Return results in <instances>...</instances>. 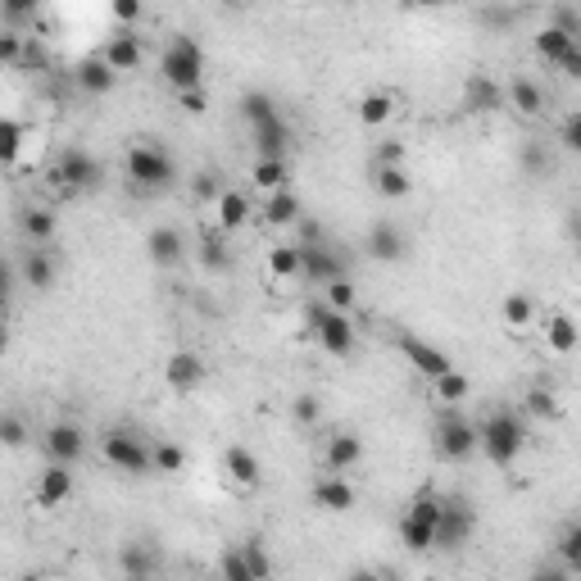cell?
<instances>
[{"mask_svg": "<svg viewBox=\"0 0 581 581\" xmlns=\"http://www.w3.org/2000/svg\"><path fill=\"white\" fill-rule=\"evenodd\" d=\"M100 450H105V459L114 463L119 473H128V477L155 473V450H150V445L141 441V436L123 432V427H114V432L100 436Z\"/></svg>", "mask_w": 581, "mask_h": 581, "instance_id": "cell-6", "label": "cell"}, {"mask_svg": "<svg viewBox=\"0 0 581 581\" xmlns=\"http://www.w3.org/2000/svg\"><path fill=\"white\" fill-rule=\"evenodd\" d=\"M432 395H436L441 404H459V400H468V395H473V382L450 368V373H441V377L432 382Z\"/></svg>", "mask_w": 581, "mask_h": 581, "instance_id": "cell-37", "label": "cell"}, {"mask_svg": "<svg viewBox=\"0 0 581 581\" xmlns=\"http://www.w3.org/2000/svg\"><path fill=\"white\" fill-rule=\"evenodd\" d=\"M19 150H23V123L19 119H5V123H0V159H5V164H14V159H19Z\"/></svg>", "mask_w": 581, "mask_h": 581, "instance_id": "cell-44", "label": "cell"}, {"mask_svg": "<svg viewBox=\"0 0 581 581\" xmlns=\"http://www.w3.org/2000/svg\"><path fill=\"white\" fill-rule=\"evenodd\" d=\"M477 23H482L486 32H509L513 23H518V10H513L509 0H491V5L477 10Z\"/></svg>", "mask_w": 581, "mask_h": 581, "instance_id": "cell-38", "label": "cell"}, {"mask_svg": "<svg viewBox=\"0 0 581 581\" xmlns=\"http://www.w3.org/2000/svg\"><path fill=\"white\" fill-rule=\"evenodd\" d=\"M409 10H436V5H445V0H404Z\"/></svg>", "mask_w": 581, "mask_h": 581, "instance_id": "cell-60", "label": "cell"}, {"mask_svg": "<svg viewBox=\"0 0 581 581\" xmlns=\"http://www.w3.org/2000/svg\"><path fill=\"white\" fill-rule=\"evenodd\" d=\"M69 495H73V463L50 459V468L37 477V504L41 509H60Z\"/></svg>", "mask_w": 581, "mask_h": 581, "instance_id": "cell-15", "label": "cell"}, {"mask_svg": "<svg viewBox=\"0 0 581 581\" xmlns=\"http://www.w3.org/2000/svg\"><path fill=\"white\" fill-rule=\"evenodd\" d=\"M50 178L60 182V191H69V196H82V191H96L100 182H105V173H100L96 155H87L82 146H69L60 155V164H55V173Z\"/></svg>", "mask_w": 581, "mask_h": 581, "instance_id": "cell-7", "label": "cell"}, {"mask_svg": "<svg viewBox=\"0 0 581 581\" xmlns=\"http://www.w3.org/2000/svg\"><path fill=\"white\" fill-rule=\"evenodd\" d=\"M223 178H218V173H214V168H200V173H196V200H205V205H214V200L218 196H223Z\"/></svg>", "mask_w": 581, "mask_h": 581, "instance_id": "cell-51", "label": "cell"}, {"mask_svg": "<svg viewBox=\"0 0 581 581\" xmlns=\"http://www.w3.org/2000/svg\"><path fill=\"white\" fill-rule=\"evenodd\" d=\"M250 182H255L259 191H282V187H291V164H286V159L255 155V164H250Z\"/></svg>", "mask_w": 581, "mask_h": 581, "instance_id": "cell-27", "label": "cell"}, {"mask_svg": "<svg viewBox=\"0 0 581 581\" xmlns=\"http://www.w3.org/2000/svg\"><path fill=\"white\" fill-rule=\"evenodd\" d=\"M400 545H404L409 554L436 550V522L418 518V513H404V518H400Z\"/></svg>", "mask_w": 581, "mask_h": 581, "instance_id": "cell-24", "label": "cell"}, {"mask_svg": "<svg viewBox=\"0 0 581 581\" xmlns=\"http://www.w3.org/2000/svg\"><path fill=\"white\" fill-rule=\"evenodd\" d=\"M141 10H146V0H109V14H114L123 28H132V23L141 19Z\"/></svg>", "mask_w": 581, "mask_h": 581, "instance_id": "cell-53", "label": "cell"}, {"mask_svg": "<svg viewBox=\"0 0 581 581\" xmlns=\"http://www.w3.org/2000/svg\"><path fill=\"white\" fill-rule=\"evenodd\" d=\"M554 550H559V559H563V572H581V522H572Z\"/></svg>", "mask_w": 581, "mask_h": 581, "instance_id": "cell-42", "label": "cell"}, {"mask_svg": "<svg viewBox=\"0 0 581 581\" xmlns=\"http://www.w3.org/2000/svg\"><path fill=\"white\" fill-rule=\"evenodd\" d=\"M0 10H5V23H10V28L19 32L23 23H37L41 0H0Z\"/></svg>", "mask_w": 581, "mask_h": 581, "instance_id": "cell-43", "label": "cell"}, {"mask_svg": "<svg viewBox=\"0 0 581 581\" xmlns=\"http://www.w3.org/2000/svg\"><path fill=\"white\" fill-rule=\"evenodd\" d=\"M300 255H305V277L318 286L336 282V277H345V259L336 255L332 241H314V246H300Z\"/></svg>", "mask_w": 581, "mask_h": 581, "instance_id": "cell-12", "label": "cell"}, {"mask_svg": "<svg viewBox=\"0 0 581 581\" xmlns=\"http://www.w3.org/2000/svg\"><path fill=\"white\" fill-rule=\"evenodd\" d=\"M218 572H223L227 581H255L250 577V563H246V550H227L223 559H218Z\"/></svg>", "mask_w": 581, "mask_h": 581, "instance_id": "cell-49", "label": "cell"}, {"mask_svg": "<svg viewBox=\"0 0 581 581\" xmlns=\"http://www.w3.org/2000/svg\"><path fill=\"white\" fill-rule=\"evenodd\" d=\"M532 46H536V55H541L545 64H559L563 55H568L572 46H577V37H568V32H563V28H554V23H550V28H545V32H536V41H532Z\"/></svg>", "mask_w": 581, "mask_h": 581, "instance_id": "cell-32", "label": "cell"}, {"mask_svg": "<svg viewBox=\"0 0 581 581\" xmlns=\"http://www.w3.org/2000/svg\"><path fill=\"white\" fill-rule=\"evenodd\" d=\"M200 268L205 273H227L232 268V250H227V241L218 232H205V241H200Z\"/></svg>", "mask_w": 581, "mask_h": 581, "instance_id": "cell-35", "label": "cell"}, {"mask_svg": "<svg viewBox=\"0 0 581 581\" xmlns=\"http://www.w3.org/2000/svg\"><path fill=\"white\" fill-rule=\"evenodd\" d=\"M305 323L314 327L318 345H323L327 355H336V359L355 355L359 332H355V323L345 318V309H332V305H327V300H318V305H309V309H305Z\"/></svg>", "mask_w": 581, "mask_h": 581, "instance_id": "cell-3", "label": "cell"}, {"mask_svg": "<svg viewBox=\"0 0 581 581\" xmlns=\"http://www.w3.org/2000/svg\"><path fill=\"white\" fill-rule=\"evenodd\" d=\"M241 119H246V128H259V123L282 119V109H277V100L268 91H246L241 96Z\"/></svg>", "mask_w": 581, "mask_h": 581, "instance_id": "cell-31", "label": "cell"}, {"mask_svg": "<svg viewBox=\"0 0 581 581\" xmlns=\"http://www.w3.org/2000/svg\"><path fill=\"white\" fill-rule=\"evenodd\" d=\"M554 28H563L568 37L581 41V10H572V5H559V10H554Z\"/></svg>", "mask_w": 581, "mask_h": 581, "instance_id": "cell-55", "label": "cell"}, {"mask_svg": "<svg viewBox=\"0 0 581 581\" xmlns=\"http://www.w3.org/2000/svg\"><path fill=\"white\" fill-rule=\"evenodd\" d=\"M182 463H187V450L173 441H159L155 445V473H182Z\"/></svg>", "mask_w": 581, "mask_h": 581, "instance_id": "cell-46", "label": "cell"}, {"mask_svg": "<svg viewBox=\"0 0 581 581\" xmlns=\"http://www.w3.org/2000/svg\"><path fill=\"white\" fill-rule=\"evenodd\" d=\"M500 314H504V323H509V327H527V323H532V318H536V305H532V296H522V291H513V296H504Z\"/></svg>", "mask_w": 581, "mask_h": 581, "instance_id": "cell-40", "label": "cell"}, {"mask_svg": "<svg viewBox=\"0 0 581 581\" xmlns=\"http://www.w3.org/2000/svg\"><path fill=\"white\" fill-rule=\"evenodd\" d=\"M159 73H164V82L173 91H191L205 82V55H200L196 37H187V32H178V37L164 46V55H159Z\"/></svg>", "mask_w": 581, "mask_h": 581, "instance_id": "cell-2", "label": "cell"}, {"mask_svg": "<svg viewBox=\"0 0 581 581\" xmlns=\"http://www.w3.org/2000/svg\"><path fill=\"white\" fill-rule=\"evenodd\" d=\"M473 527H477V513L468 509V504L445 500V513H441V522H436V550H459V545L473 536Z\"/></svg>", "mask_w": 581, "mask_h": 581, "instance_id": "cell-9", "label": "cell"}, {"mask_svg": "<svg viewBox=\"0 0 581 581\" xmlns=\"http://www.w3.org/2000/svg\"><path fill=\"white\" fill-rule=\"evenodd\" d=\"M205 359L196 355V350H178V355H168V364H164V382H168V391H178V395H191V391H200L205 386Z\"/></svg>", "mask_w": 581, "mask_h": 581, "instance_id": "cell-10", "label": "cell"}, {"mask_svg": "<svg viewBox=\"0 0 581 581\" xmlns=\"http://www.w3.org/2000/svg\"><path fill=\"white\" fill-rule=\"evenodd\" d=\"M264 218L273 227H296L300 223V196L291 187L282 191H268V205H264Z\"/></svg>", "mask_w": 581, "mask_h": 581, "instance_id": "cell-28", "label": "cell"}, {"mask_svg": "<svg viewBox=\"0 0 581 581\" xmlns=\"http://www.w3.org/2000/svg\"><path fill=\"white\" fill-rule=\"evenodd\" d=\"M522 445H527V423H522V414L495 409V414L482 423V454L495 463V468H509V463L522 454Z\"/></svg>", "mask_w": 581, "mask_h": 581, "instance_id": "cell-1", "label": "cell"}, {"mask_svg": "<svg viewBox=\"0 0 581 581\" xmlns=\"http://www.w3.org/2000/svg\"><path fill=\"white\" fill-rule=\"evenodd\" d=\"M545 345H550L554 355H572L581 345V327L572 323V318H563V314H554L550 323H545Z\"/></svg>", "mask_w": 581, "mask_h": 581, "instance_id": "cell-30", "label": "cell"}, {"mask_svg": "<svg viewBox=\"0 0 581 581\" xmlns=\"http://www.w3.org/2000/svg\"><path fill=\"white\" fill-rule=\"evenodd\" d=\"M241 550H246V563H250V577H255V581L273 577V559H268V554H264V541H259V536H250V541H246V545H241Z\"/></svg>", "mask_w": 581, "mask_h": 581, "instance_id": "cell-45", "label": "cell"}, {"mask_svg": "<svg viewBox=\"0 0 581 581\" xmlns=\"http://www.w3.org/2000/svg\"><path fill=\"white\" fill-rule=\"evenodd\" d=\"M527 414H532V418H554V414H559L550 386H532V391H527Z\"/></svg>", "mask_w": 581, "mask_h": 581, "instance_id": "cell-47", "label": "cell"}, {"mask_svg": "<svg viewBox=\"0 0 581 581\" xmlns=\"http://www.w3.org/2000/svg\"><path fill=\"white\" fill-rule=\"evenodd\" d=\"M518 159H522V173H532V178L550 173V150H545V141H522Z\"/></svg>", "mask_w": 581, "mask_h": 581, "instance_id": "cell-41", "label": "cell"}, {"mask_svg": "<svg viewBox=\"0 0 581 581\" xmlns=\"http://www.w3.org/2000/svg\"><path fill=\"white\" fill-rule=\"evenodd\" d=\"M291 418H296L300 427H314L318 418H323V404H318V395H296V400H291Z\"/></svg>", "mask_w": 581, "mask_h": 581, "instance_id": "cell-50", "label": "cell"}, {"mask_svg": "<svg viewBox=\"0 0 581 581\" xmlns=\"http://www.w3.org/2000/svg\"><path fill=\"white\" fill-rule=\"evenodd\" d=\"M323 296L332 309H355V282H350V277H336V282L323 286Z\"/></svg>", "mask_w": 581, "mask_h": 581, "instance_id": "cell-48", "label": "cell"}, {"mask_svg": "<svg viewBox=\"0 0 581 581\" xmlns=\"http://www.w3.org/2000/svg\"><path fill=\"white\" fill-rule=\"evenodd\" d=\"M377 164H404V141L400 137H386L377 146Z\"/></svg>", "mask_w": 581, "mask_h": 581, "instance_id": "cell-57", "label": "cell"}, {"mask_svg": "<svg viewBox=\"0 0 581 581\" xmlns=\"http://www.w3.org/2000/svg\"><path fill=\"white\" fill-rule=\"evenodd\" d=\"M109 64L119 73H132L141 64V37H132V32H119V37H109V46L100 50Z\"/></svg>", "mask_w": 581, "mask_h": 581, "instance_id": "cell-29", "label": "cell"}, {"mask_svg": "<svg viewBox=\"0 0 581 581\" xmlns=\"http://www.w3.org/2000/svg\"><path fill=\"white\" fill-rule=\"evenodd\" d=\"M178 109H187V114H205V109H209V96H205L200 87L178 91Z\"/></svg>", "mask_w": 581, "mask_h": 581, "instance_id": "cell-56", "label": "cell"}, {"mask_svg": "<svg viewBox=\"0 0 581 581\" xmlns=\"http://www.w3.org/2000/svg\"><path fill=\"white\" fill-rule=\"evenodd\" d=\"M146 255L155 268H178L187 259V237H182L178 227H155L146 241Z\"/></svg>", "mask_w": 581, "mask_h": 581, "instance_id": "cell-16", "label": "cell"}, {"mask_svg": "<svg viewBox=\"0 0 581 581\" xmlns=\"http://www.w3.org/2000/svg\"><path fill=\"white\" fill-rule=\"evenodd\" d=\"M391 114H395V96H391V91H368V96L359 100V123H364V128H382Z\"/></svg>", "mask_w": 581, "mask_h": 581, "instance_id": "cell-34", "label": "cell"}, {"mask_svg": "<svg viewBox=\"0 0 581 581\" xmlns=\"http://www.w3.org/2000/svg\"><path fill=\"white\" fill-rule=\"evenodd\" d=\"M73 82H78V91H87V96H109L114 82H119V69H114L105 55H87V60L73 69Z\"/></svg>", "mask_w": 581, "mask_h": 581, "instance_id": "cell-14", "label": "cell"}, {"mask_svg": "<svg viewBox=\"0 0 581 581\" xmlns=\"http://www.w3.org/2000/svg\"><path fill=\"white\" fill-rule=\"evenodd\" d=\"M268 268H273V277H305V255H300L296 241L291 246H273L268 250Z\"/></svg>", "mask_w": 581, "mask_h": 581, "instance_id": "cell-36", "label": "cell"}, {"mask_svg": "<svg viewBox=\"0 0 581 581\" xmlns=\"http://www.w3.org/2000/svg\"><path fill=\"white\" fill-rule=\"evenodd\" d=\"M223 468H227V477H232L241 491H255V486H259V459H255V450H246V445H232L227 459H223Z\"/></svg>", "mask_w": 581, "mask_h": 581, "instance_id": "cell-26", "label": "cell"}, {"mask_svg": "<svg viewBox=\"0 0 581 581\" xmlns=\"http://www.w3.org/2000/svg\"><path fill=\"white\" fill-rule=\"evenodd\" d=\"M563 146H568V150H577V155H581V109H577V114H572L568 123H563Z\"/></svg>", "mask_w": 581, "mask_h": 581, "instance_id": "cell-59", "label": "cell"}, {"mask_svg": "<svg viewBox=\"0 0 581 581\" xmlns=\"http://www.w3.org/2000/svg\"><path fill=\"white\" fill-rule=\"evenodd\" d=\"M214 218H218V232H237V227H246L250 223V196L227 187L223 196L214 200Z\"/></svg>", "mask_w": 581, "mask_h": 581, "instance_id": "cell-22", "label": "cell"}, {"mask_svg": "<svg viewBox=\"0 0 581 581\" xmlns=\"http://www.w3.org/2000/svg\"><path fill=\"white\" fill-rule=\"evenodd\" d=\"M373 187H377V196H386V200H404L409 196V173H404V164H377Z\"/></svg>", "mask_w": 581, "mask_h": 581, "instance_id": "cell-33", "label": "cell"}, {"mask_svg": "<svg viewBox=\"0 0 581 581\" xmlns=\"http://www.w3.org/2000/svg\"><path fill=\"white\" fill-rule=\"evenodd\" d=\"M504 105H509V96L491 73H468V82H463V109L468 114H500Z\"/></svg>", "mask_w": 581, "mask_h": 581, "instance_id": "cell-11", "label": "cell"}, {"mask_svg": "<svg viewBox=\"0 0 581 581\" xmlns=\"http://www.w3.org/2000/svg\"><path fill=\"white\" fill-rule=\"evenodd\" d=\"M0 441L10 445V450H19V445H28V423H23L19 414H5V418H0Z\"/></svg>", "mask_w": 581, "mask_h": 581, "instance_id": "cell-52", "label": "cell"}, {"mask_svg": "<svg viewBox=\"0 0 581 581\" xmlns=\"http://www.w3.org/2000/svg\"><path fill=\"white\" fill-rule=\"evenodd\" d=\"M119 568L128 572V577H155L159 568H164V559H159V545L150 541H128L119 550Z\"/></svg>", "mask_w": 581, "mask_h": 581, "instance_id": "cell-19", "label": "cell"}, {"mask_svg": "<svg viewBox=\"0 0 581 581\" xmlns=\"http://www.w3.org/2000/svg\"><path fill=\"white\" fill-rule=\"evenodd\" d=\"M46 454L55 463H78L87 454V432L78 423H55L46 427Z\"/></svg>", "mask_w": 581, "mask_h": 581, "instance_id": "cell-13", "label": "cell"}, {"mask_svg": "<svg viewBox=\"0 0 581 581\" xmlns=\"http://www.w3.org/2000/svg\"><path fill=\"white\" fill-rule=\"evenodd\" d=\"M0 60H5V64H10V69H14V64H23V37H19V32H5V37H0Z\"/></svg>", "mask_w": 581, "mask_h": 581, "instance_id": "cell-54", "label": "cell"}, {"mask_svg": "<svg viewBox=\"0 0 581 581\" xmlns=\"http://www.w3.org/2000/svg\"><path fill=\"white\" fill-rule=\"evenodd\" d=\"M368 255L377 264H400L409 255V237L395 223H373V232H368Z\"/></svg>", "mask_w": 581, "mask_h": 581, "instance_id": "cell-17", "label": "cell"}, {"mask_svg": "<svg viewBox=\"0 0 581 581\" xmlns=\"http://www.w3.org/2000/svg\"><path fill=\"white\" fill-rule=\"evenodd\" d=\"M19 273H23V282H28V291H50L60 268H55V255H50L46 246H32L19 255Z\"/></svg>", "mask_w": 581, "mask_h": 581, "instance_id": "cell-18", "label": "cell"}, {"mask_svg": "<svg viewBox=\"0 0 581 581\" xmlns=\"http://www.w3.org/2000/svg\"><path fill=\"white\" fill-rule=\"evenodd\" d=\"M250 146H255V155H264V159H286V146H291V128H286V119L250 128Z\"/></svg>", "mask_w": 581, "mask_h": 581, "instance_id": "cell-21", "label": "cell"}, {"mask_svg": "<svg viewBox=\"0 0 581 581\" xmlns=\"http://www.w3.org/2000/svg\"><path fill=\"white\" fill-rule=\"evenodd\" d=\"M559 69H563V78L581 82V41H577V46H572L568 55H563V60H559Z\"/></svg>", "mask_w": 581, "mask_h": 581, "instance_id": "cell-58", "label": "cell"}, {"mask_svg": "<svg viewBox=\"0 0 581 581\" xmlns=\"http://www.w3.org/2000/svg\"><path fill=\"white\" fill-rule=\"evenodd\" d=\"M23 237H28L32 246H46V241L55 237V214H50V209H28V214H23Z\"/></svg>", "mask_w": 581, "mask_h": 581, "instance_id": "cell-39", "label": "cell"}, {"mask_svg": "<svg viewBox=\"0 0 581 581\" xmlns=\"http://www.w3.org/2000/svg\"><path fill=\"white\" fill-rule=\"evenodd\" d=\"M314 504L327 513H350L355 509V486L345 482V477H323L314 486Z\"/></svg>", "mask_w": 581, "mask_h": 581, "instance_id": "cell-23", "label": "cell"}, {"mask_svg": "<svg viewBox=\"0 0 581 581\" xmlns=\"http://www.w3.org/2000/svg\"><path fill=\"white\" fill-rule=\"evenodd\" d=\"M432 445H436V454L450 463L473 459V454L482 450V423H473V418H463V414H441L432 427Z\"/></svg>", "mask_w": 581, "mask_h": 581, "instance_id": "cell-5", "label": "cell"}, {"mask_svg": "<svg viewBox=\"0 0 581 581\" xmlns=\"http://www.w3.org/2000/svg\"><path fill=\"white\" fill-rule=\"evenodd\" d=\"M395 345H400V355L409 359V364H414L427 382H436L441 373H450V368H454L445 350H436L432 341H423V336H414V332H400V336H395Z\"/></svg>", "mask_w": 581, "mask_h": 581, "instance_id": "cell-8", "label": "cell"}, {"mask_svg": "<svg viewBox=\"0 0 581 581\" xmlns=\"http://www.w3.org/2000/svg\"><path fill=\"white\" fill-rule=\"evenodd\" d=\"M128 178L137 182L141 191H168L173 182H178V164L168 159L164 146H155V141H137V146L128 150Z\"/></svg>", "mask_w": 581, "mask_h": 581, "instance_id": "cell-4", "label": "cell"}, {"mask_svg": "<svg viewBox=\"0 0 581 581\" xmlns=\"http://www.w3.org/2000/svg\"><path fill=\"white\" fill-rule=\"evenodd\" d=\"M504 96H509V109H518L522 119H536V114H545V91L536 87L532 78H513L509 87H504Z\"/></svg>", "mask_w": 581, "mask_h": 581, "instance_id": "cell-25", "label": "cell"}, {"mask_svg": "<svg viewBox=\"0 0 581 581\" xmlns=\"http://www.w3.org/2000/svg\"><path fill=\"white\" fill-rule=\"evenodd\" d=\"M359 463H364V436L336 432L332 441H327V468H332V473H350Z\"/></svg>", "mask_w": 581, "mask_h": 581, "instance_id": "cell-20", "label": "cell"}]
</instances>
